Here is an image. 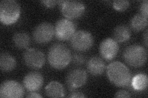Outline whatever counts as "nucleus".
I'll list each match as a JSON object with an SVG mask.
<instances>
[{"label": "nucleus", "instance_id": "28", "mask_svg": "<svg viewBox=\"0 0 148 98\" xmlns=\"http://www.w3.org/2000/svg\"><path fill=\"white\" fill-rule=\"evenodd\" d=\"M147 39H148V31H147V30H146L144 34H143V40H144V43L146 47H147Z\"/></svg>", "mask_w": 148, "mask_h": 98}, {"label": "nucleus", "instance_id": "14", "mask_svg": "<svg viewBox=\"0 0 148 98\" xmlns=\"http://www.w3.org/2000/svg\"><path fill=\"white\" fill-rule=\"evenodd\" d=\"M88 72L94 76L103 74L106 69V64L103 59L98 57H92L88 61L86 64Z\"/></svg>", "mask_w": 148, "mask_h": 98}, {"label": "nucleus", "instance_id": "19", "mask_svg": "<svg viewBox=\"0 0 148 98\" xmlns=\"http://www.w3.org/2000/svg\"><path fill=\"white\" fill-rule=\"evenodd\" d=\"M130 26L134 31H141L145 29L147 26V18L141 14H138L132 18Z\"/></svg>", "mask_w": 148, "mask_h": 98}, {"label": "nucleus", "instance_id": "21", "mask_svg": "<svg viewBox=\"0 0 148 98\" xmlns=\"http://www.w3.org/2000/svg\"><path fill=\"white\" fill-rule=\"evenodd\" d=\"M130 3L125 0H116L113 2V7L117 11H125L130 7Z\"/></svg>", "mask_w": 148, "mask_h": 98}, {"label": "nucleus", "instance_id": "22", "mask_svg": "<svg viewBox=\"0 0 148 98\" xmlns=\"http://www.w3.org/2000/svg\"><path fill=\"white\" fill-rule=\"evenodd\" d=\"M72 62L77 66L82 65L85 62V58L83 55L79 53H75L72 56Z\"/></svg>", "mask_w": 148, "mask_h": 98}, {"label": "nucleus", "instance_id": "5", "mask_svg": "<svg viewBox=\"0 0 148 98\" xmlns=\"http://www.w3.org/2000/svg\"><path fill=\"white\" fill-rule=\"evenodd\" d=\"M63 16L67 19H75L82 17L85 12V4L80 1H58Z\"/></svg>", "mask_w": 148, "mask_h": 98}, {"label": "nucleus", "instance_id": "13", "mask_svg": "<svg viewBox=\"0 0 148 98\" xmlns=\"http://www.w3.org/2000/svg\"><path fill=\"white\" fill-rule=\"evenodd\" d=\"M43 76L38 72L28 73L23 80L24 88L29 92H35L40 90L43 85Z\"/></svg>", "mask_w": 148, "mask_h": 98}, {"label": "nucleus", "instance_id": "4", "mask_svg": "<svg viewBox=\"0 0 148 98\" xmlns=\"http://www.w3.org/2000/svg\"><path fill=\"white\" fill-rule=\"evenodd\" d=\"M123 57L129 66L134 68L141 67L147 61V51L140 45H130L125 49Z\"/></svg>", "mask_w": 148, "mask_h": 98}, {"label": "nucleus", "instance_id": "26", "mask_svg": "<svg viewBox=\"0 0 148 98\" xmlns=\"http://www.w3.org/2000/svg\"><path fill=\"white\" fill-rule=\"evenodd\" d=\"M69 97H72V98H80V97H86V96L83 94V93L80 91H73L72 93H71V95L68 96Z\"/></svg>", "mask_w": 148, "mask_h": 98}, {"label": "nucleus", "instance_id": "3", "mask_svg": "<svg viewBox=\"0 0 148 98\" xmlns=\"http://www.w3.org/2000/svg\"><path fill=\"white\" fill-rule=\"evenodd\" d=\"M20 4L14 0H3L0 3V20L5 25L16 23L20 17Z\"/></svg>", "mask_w": 148, "mask_h": 98}, {"label": "nucleus", "instance_id": "27", "mask_svg": "<svg viewBox=\"0 0 148 98\" xmlns=\"http://www.w3.org/2000/svg\"><path fill=\"white\" fill-rule=\"evenodd\" d=\"M27 97H43V96L40 94L35 92H30L29 93V95H27Z\"/></svg>", "mask_w": 148, "mask_h": 98}, {"label": "nucleus", "instance_id": "24", "mask_svg": "<svg viewBox=\"0 0 148 98\" xmlns=\"http://www.w3.org/2000/svg\"><path fill=\"white\" fill-rule=\"evenodd\" d=\"M115 97H131V95L129 92L125 90H121L118 91L115 95Z\"/></svg>", "mask_w": 148, "mask_h": 98}, {"label": "nucleus", "instance_id": "17", "mask_svg": "<svg viewBox=\"0 0 148 98\" xmlns=\"http://www.w3.org/2000/svg\"><path fill=\"white\" fill-rule=\"evenodd\" d=\"M16 60L11 54L2 53L0 56V68L3 72H10L15 69Z\"/></svg>", "mask_w": 148, "mask_h": 98}, {"label": "nucleus", "instance_id": "15", "mask_svg": "<svg viewBox=\"0 0 148 98\" xmlns=\"http://www.w3.org/2000/svg\"><path fill=\"white\" fill-rule=\"evenodd\" d=\"M45 93L50 97H62L65 95L64 88L61 83L53 81L49 83L45 88Z\"/></svg>", "mask_w": 148, "mask_h": 98}, {"label": "nucleus", "instance_id": "18", "mask_svg": "<svg viewBox=\"0 0 148 98\" xmlns=\"http://www.w3.org/2000/svg\"><path fill=\"white\" fill-rule=\"evenodd\" d=\"M13 43L18 49H25L29 46L30 38L25 32H17L12 37Z\"/></svg>", "mask_w": 148, "mask_h": 98}, {"label": "nucleus", "instance_id": "10", "mask_svg": "<svg viewBox=\"0 0 148 98\" xmlns=\"http://www.w3.org/2000/svg\"><path fill=\"white\" fill-rule=\"evenodd\" d=\"M24 95V87L16 81L6 80L0 87V97L1 98H21Z\"/></svg>", "mask_w": 148, "mask_h": 98}, {"label": "nucleus", "instance_id": "2", "mask_svg": "<svg viewBox=\"0 0 148 98\" xmlns=\"http://www.w3.org/2000/svg\"><path fill=\"white\" fill-rule=\"evenodd\" d=\"M106 74L110 82L117 87H127L132 80L130 69L125 64L120 62L110 63L106 68Z\"/></svg>", "mask_w": 148, "mask_h": 98}, {"label": "nucleus", "instance_id": "6", "mask_svg": "<svg viewBox=\"0 0 148 98\" xmlns=\"http://www.w3.org/2000/svg\"><path fill=\"white\" fill-rule=\"evenodd\" d=\"M94 43V39L90 32L85 30L76 31L71 39V44L73 50L77 52L89 50Z\"/></svg>", "mask_w": 148, "mask_h": 98}, {"label": "nucleus", "instance_id": "25", "mask_svg": "<svg viewBox=\"0 0 148 98\" xmlns=\"http://www.w3.org/2000/svg\"><path fill=\"white\" fill-rule=\"evenodd\" d=\"M41 3L47 7L52 8V7H54V6H56V5H57V4L58 3V1H54V0H48V1H41Z\"/></svg>", "mask_w": 148, "mask_h": 98}, {"label": "nucleus", "instance_id": "20", "mask_svg": "<svg viewBox=\"0 0 148 98\" xmlns=\"http://www.w3.org/2000/svg\"><path fill=\"white\" fill-rule=\"evenodd\" d=\"M147 84V76L145 74H137L132 80V85L133 89L137 91H143L146 90Z\"/></svg>", "mask_w": 148, "mask_h": 98}, {"label": "nucleus", "instance_id": "16", "mask_svg": "<svg viewBox=\"0 0 148 98\" xmlns=\"http://www.w3.org/2000/svg\"><path fill=\"white\" fill-rule=\"evenodd\" d=\"M132 32L130 28L126 25H121L117 26L114 30V39L117 43H124L130 38Z\"/></svg>", "mask_w": 148, "mask_h": 98}, {"label": "nucleus", "instance_id": "7", "mask_svg": "<svg viewBox=\"0 0 148 98\" xmlns=\"http://www.w3.org/2000/svg\"><path fill=\"white\" fill-rule=\"evenodd\" d=\"M32 34L34 40L36 43H48L51 41L55 34L54 27L49 22L41 23L35 28Z\"/></svg>", "mask_w": 148, "mask_h": 98}, {"label": "nucleus", "instance_id": "23", "mask_svg": "<svg viewBox=\"0 0 148 98\" xmlns=\"http://www.w3.org/2000/svg\"><path fill=\"white\" fill-rule=\"evenodd\" d=\"M147 9H148V1L147 0H145V1L141 2V6H140V12H141V14L146 18H147V16H148Z\"/></svg>", "mask_w": 148, "mask_h": 98}, {"label": "nucleus", "instance_id": "9", "mask_svg": "<svg viewBox=\"0 0 148 98\" xmlns=\"http://www.w3.org/2000/svg\"><path fill=\"white\" fill-rule=\"evenodd\" d=\"M23 60L27 66L38 69L42 68L45 63V56L41 50L31 48L26 50L23 54Z\"/></svg>", "mask_w": 148, "mask_h": 98}, {"label": "nucleus", "instance_id": "12", "mask_svg": "<svg viewBox=\"0 0 148 98\" xmlns=\"http://www.w3.org/2000/svg\"><path fill=\"white\" fill-rule=\"evenodd\" d=\"M119 50V45L113 38H106L101 42L99 46V53L101 57L107 61L113 59Z\"/></svg>", "mask_w": 148, "mask_h": 98}, {"label": "nucleus", "instance_id": "11", "mask_svg": "<svg viewBox=\"0 0 148 98\" xmlns=\"http://www.w3.org/2000/svg\"><path fill=\"white\" fill-rule=\"evenodd\" d=\"M87 78V74L85 70L82 69L71 70L66 77V83L69 89L73 91L85 85Z\"/></svg>", "mask_w": 148, "mask_h": 98}, {"label": "nucleus", "instance_id": "1", "mask_svg": "<svg viewBox=\"0 0 148 98\" xmlns=\"http://www.w3.org/2000/svg\"><path fill=\"white\" fill-rule=\"evenodd\" d=\"M48 60L51 66L53 68L63 69L72 61L71 52L67 46L62 44H54L48 50Z\"/></svg>", "mask_w": 148, "mask_h": 98}, {"label": "nucleus", "instance_id": "8", "mask_svg": "<svg viewBox=\"0 0 148 98\" xmlns=\"http://www.w3.org/2000/svg\"><path fill=\"white\" fill-rule=\"evenodd\" d=\"M55 36L59 41L71 39L76 31V25L73 22L67 18H61L56 23Z\"/></svg>", "mask_w": 148, "mask_h": 98}]
</instances>
